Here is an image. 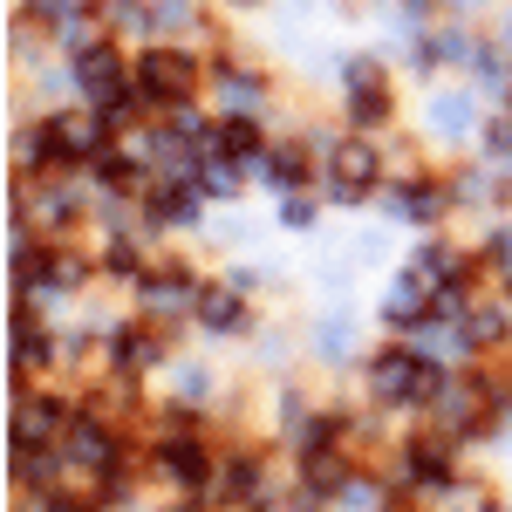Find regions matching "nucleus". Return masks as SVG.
<instances>
[{
	"instance_id": "5",
	"label": "nucleus",
	"mask_w": 512,
	"mask_h": 512,
	"mask_svg": "<svg viewBox=\"0 0 512 512\" xmlns=\"http://www.w3.org/2000/svg\"><path fill=\"white\" fill-rule=\"evenodd\" d=\"M349 82H355V123H383L390 103H383V76L369 62H349Z\"/></svg>"
},
{
	"instance_id": "18",
	"label": "nucleus",
	"mask_w": 512,
	"mask_h": 512,
	"mask_svg": "<svg viewBox=\"0 0 512 512\" xmlns=\"http://www.w3.org/2000/svg\"><path fill=\"white\" fill-rule=\"evenodd\" d=\"M499 328H506L499 315H478V321H472V342H499Z\"/></svg>"
},
{
	"instance_id": "15",
	"label": "nucleus",
	"mask_w": 512,
	"mask_h": 512,
	"mask_svg": "<svg viewBox=\"0 0 512 512\" xmlns=\"http://www.w3.org/2000/svg\"><path fill=\"white\" fill-rule=\"evenodd\" d=\"M151 355H158L151 335H117V362H151Z\"/></svg>"
},
{
	"instance_id": "17",
	"label": "nucleus",
	"mask_w": 512,
	"mask_h": 512,
	"mask_svg": "<svg viewBox=\"0 0 512 512\" xmlns=\"http://www.w3.org/2000/svg\"><path fill=\"white\" fill-rule=\"evenodd\" d=\"M226 492L233 499H253V465H226Z\"/></svg>"
},
{
	"instance_id": "3",
	"label": "nucleus",
	"mask_w": 512,
	"mask_h": 512,
	"mask_svg": "<svg viewBox=\"0 0 512 512\" xmlns=\"http://www.w3.org/2000/svg\"><path fill=\"white\" fill-rule=\"evenodd\" d=\"M376 390L383 396H417V390H444V383L424 376L417 355H383V362H376Z\"/></svg>"
},
{
	"instance_id": "16",
	"label": "nucleus",
	"mask_w": 512,
	"mask_h": 512,
	"mask_svg": "<svg viewBox=\"0 0 512 512\" xmlns=\"http://www.w3.org/2000/svg\"><path fill=\"white\" fill-rule=\"evenodd\" d=\"M226 103H239V110H253V103H260V82H246V76H226Z\"/></svg>"
},
{
	"instance_id": "12",
	"label": "nucleus",
	"mask_w": 512,
	"mask_h": 512,
	"mask_svg": "<svg viewBox=\"0 0 512 512\" xmlns=\"http://www.w3.org/2000/svg\"><path fill=\"white\" fill-rule=\"evenodd\" d=\"M151 212H158V219H192V192H185V185H164Z\"/></svg>"
},
{
	"instance_id": "7",
	"label": "nucleus",
	"mask_w": 512,
	"mask_h": 512,
	"mask_svg": "<svg viewBox=\"0 0 512 512\" xmlns=\"http://www.w3.org/2000/svg\"><path fill=\"white\" fill-rule=\"evenodd\" d=\"M69 451H76L82 465H110V431H96V424H76V431H69Z\"/></svg>"
},
{
	"instance_id": "4",
	"label": "nucleus",
	"mask_w": 512,
	"mask_h": 512,
	"mask_svg": "<svg viewBox=\"0 0 512 512\" xmlns=\"http://www.w3.org/2000/svg\"><path fill=\"white\" fill-rule=\"evenodd\" d=\"M369 185H376V151H369V144H342V151H335V192L362 198Z\"/></svg>"
},
{
	"instance_id": "1",
	"label": "nucleus",
	"mask_w": 512,
	"mask_h": 512,
	"mask_svg": "<svg viewBox=\"0 0 512 512\" xmlns=\"http://www.w3.org/2000/svg\"><path fill=\"white\" fill-rule=\"evenodd\" d=\"M137 89H144L151 103H185V89H192V62L171 55V48H151V55L137 62Z\"/></svg>"
},
{
	"instance_id": "6",
	"label": "nucleus",
	"mask_w": 512,
	"mask_h": 512,
	"mask_svg": "<svg viewBox=\"0 0 512 512\" xmlns=\"http://www.w3.org/2000/svg\"><path fill=\"white\" fill-rule=\"evenodd\" d=\"M164 472H171V485H198L205 458H198V444H192V437H178V444L164 451Z\"/></svg>"
},
{
	"instance_id": "13",
	"label": "nucleus",
	"mask_w": 512,
	"mask_h": 512,
	"mask_svg": "<svg viewBox=\"0 0 512 512\" xmlns=\"http://www.w3.org/2000/svg\"><path fill=\"white\" fill-rule=\"evenodd\" d=\"M205 321L212 328H239V301L233 294H205Z\"/></svg>"
},
{
	"instance_id": "11",
	"label": "nucleus",
	"mask_w": 512,
	"mask_h": 512,
	"mask_svg": "<svg viewBox=\"0 0 512 512\" xmlns=\"http://www.w3.org/2000/svg\"><path fill=\"white\" fill-rule=\"evenodd\" d=\"M301 171H308L301 151H274V158H267V178H274V185H301Z\"/></svg>"
},
{
	"instance_id": "9",
	"label": "nucleus",
	"mask_w": 512,
	"mask_h": 512,
	"mask_svg": "<svg viewBox=\"0 0 512 512\" xmlns=\"http://www.w3.org/2000/svg\"><path fill=\"white\" fill-rule=\"evenodd\" d=\"M410 472H417V485H444V472H451V458H444L437 444H417V451H410Z\"/></svg>"
},
{
	"instance_id": "8",
	"label": "nucleus",
	"mask_w": 512,
	"mask_h": 512,
	"mask_svg": "<svg viewBox=\"0 0 512 512\" xmlns=\"http://www.w3.org/2000/svg\"><path fill=\"white\" fill-rule=\"evenodd\" d=\"M212 151H219V158H253V151H260V137H253V123L239 117V123H226V130L212 137Z\"/></svg>"
},
{
	"instance_id": "2",
	"label": "nucleus",
	"mask_w": 512,
	"mask_h": 512,
	"mask_svg": "<svg viewBox=\"0 0 512 512\" xmlns=\"http://www.w3.org/2000/svg\"><path fill=\"white\" fill-rule=\"evenodd\" d=\"M76 76H82V89H89L96 103H123V55H117V48H103V41H96V48H82V55H76Z\"/></svg>"
},
{
	"instance_id": "14",
	"label": "nucleus",
	"mask_w": 512,
	"mask_h": 512,
	"mask_svg": "<svg viewBox=\"0 0 512 512\" xmlns=\"http://www.w3.org/2000/svg\"><path fill=\"white\" fill-rule=\"evenodd\" d=\"M403 198H410V205H403L410 219H431V212H444V198H437L431 185H410V192H403Z\"/></svg>"
},
{
	"instance_id": "10",
	"label": "nucleus",
	"mask_w": 512,
	"mask_h": 512,
	"mask_svg": "<svg viewBox=\"0 0 512 512\" xmlns=\"http://www.w3.org/2000/svg\"><path fill=\"white\" fill-rule=\"evenodd\" d=\"M48 431H55V410H48V403H28L21 424H14V444H41Z\"/></svg>"
}]
</instances>
